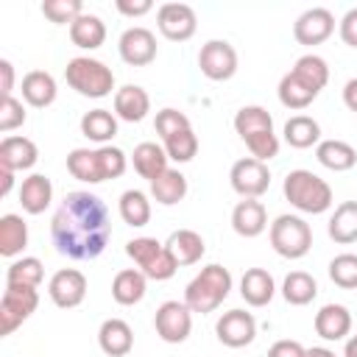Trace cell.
<instances>
[{
    "label": "cell",
    "mask_w": 357,
    "mask_h": 357,
    "mask_svg": "<svg viewBox=\"0 0 357 357\" xmlns=\"http://www.w3.org/2000/svg\"><path fill=\"white\" fill-rule=\"evenodd\" d=\"M153 326L165 343H184L192 332V310L184 301H165L156 307Z\"/></svg>",
    "instance_id": "obj_12"
},
{
    "label": "cell",
    "mask_w": 357,
    "mask_h": 357,
    "mask_svg": "<svg viewBox=\"0 0 357 357\" xmlns=\"http://www.w3.org/2000/svg\"><path fill=\"white\" fill-rule=\"evenodd\" d=\"M50 237L59 254L70 259H95L106 251L112 237L109 206L86 190L67 192L50 220Z\"/></svg>",
    "instance_id": "obj_1"
},
{
    "label": "cell",
    "mask_w": 357,
    "mask_h": 357,
    "mask_svg": "<svg viewBox=\"0 0 357 357\" xmlns=\"http://www.w3.org/2000/svg\"><path fill=\"white\" fill-rule=\"evenodd\" d=\"M42 14L56 25H67V22L73 25L84 14V3L81 0H45Z\"/></svg>",
    "instance_id": "obj_43"
},
{
    "label": "cell",
    "mask_w": 357,
    "mask_h": 357,
    "mask_svg": "<svg viewBox=\"0 0 357 357\" xmlns=\"http://www.w3.org/2000/svg\"><path fill=\"white\" fill-rule=\"evenodd\" d=\"M64 78L84 98H106L114 89V73L103 61L89 59V56L70 59L64 67Z\"/></svg>",
    "instance_id": "obj_6"
},
{
    "label": "cell",
    "mask_w": 357,
    "mask_h": 357,
    "mask_svg": "<svg viewBox=\"0 0 357 357\" xmlns=\"http://www.w3.org/2000/svg\"><path fill=\"white\" fill-rule=\"evenodd\" d=\"M337 31H340V39H343L349 47H357V6L349 8V11L340 17Z\"/></svg>",
    "instance_id": "obj_46"
},
{
    "label": "cell",
    "mask_w": 357,
    "mask_h": 357,
    "mask_svg": "<svg viewBox=\"0 0 357 357\" xmlns=\"http://www.w3.org/2000/svg\"><path fill=\"white\" fill-rule=\"evenodd\" d=\"M329 237L340 245H349L357 240V201H343L335 206L329 226H326Z\"/></svg>",
    "instance_id": "obj_33"
},
{
    "label": "cell",
    "mask_w": 357,
    "mask_h": 357,
    "mask_svg": "<svg viewBox=\"0 0 357 357\" xmlns=\"http://www.w3.org/2000/svg\"><path fill=\"white\" fill-rule=\"evenodd\" d=\"M184 195H187V176L181 170L167 167L156 181H151V198L162 206H173L184 201Z\"/></svg>",
    "instance_id": "obj_32"
},
{
    "label": "cell",
    "mask_w": 357,
    "mask_h": 357,
    "mask_svg": "<svg viewBox=\"0 0 357 357\" xmlns=\"http://www.w3.org/2000/svg\"><path fill=\"white\" fill-rule=\"evenodd\" d=\"M229 290H231V273H229V268L212 262V265L201 268L190 279V284L184 290V304L192 312L206 315V312H215L229 298Z\"/></svg>",
    "instance_id": "obj_4"
},
{
    "label": "cell",
    "mask_w": 357,
    "mask_h": 357,
    "mask_svg": "<svg viewBox=\"0 0 357 357\" xmlns=\"http://www.w3.org/2000/svg\"><path fill=\"white\" fill-rule=\"evenodd\" d=\"M215 335H218V340H220L223 346H229V349H243V346H248V343L257 337V321H254V315L245 312V310H229V312H223V315L218 318Z\"/></svg>",
    "instance_id": "obj_17"
},
{
    "label": "cell",
    "mask_w": 357,
    "mask_h": 357,
    "mask_svg": "<svg viewBox=\"0 0 357 357\" xmlns=\"http://www.w3.org/2000/svg\"><path fill=\"white\" fill-rule=\"evenodd\" d=\"M304 354H307V349L290 337H282L268 349V357H304Z\"/></svg>",
    "instance_id": "obj_47"
},
{
    "label": "cell",
    "mask_w": 357,
    "mask_h": 357,
    "mask_svg": "<svg viewBox=\"0 0 357 357\" xmlns=\"http://www.w3.org/2000/svg\"><path fill=\"white\" fill-rule=\"evenodd\" d=\"M25 123V106L22 100H17L14 95L3 98L0 103V131H14Z\"/></svg>",
    "instance_id": "obj_45"
},
{
    "label": "cell",
    "mask_w": 357,
    "mask_h": 357,
    "mask_svg": "<svg viewBox=\"0 0 357 357\" xmlns=\"http://www.w3.org/2000/svg\"><path fill=\"white\" fill-rule=\"evenodd\" d=\"M312 326H315L318 337H324V340H343L351 332V312L343 304H324L315 312Z\"/></svg>",
    "instance_id": "obj_20"
},
{
    "label": "cell",
    "mask_w": 357,
    "mask_h": 357,
    "mask_svg": "<svg viewBox=\"0 0 357 357\" xmlns=\"http://www.w3.org/2000/svg\"><path fill=\"white\" fill-rule=\"evenodd\" d=\"M282 192L290 201V206H296L298 212H307V215H321L332 206V187L321 176H315L312 170H304V167L290 170L284 176Z\"/></svg>",
    "instance_id": "obj_5"
},
{
    "label": "cell",
    "mask_w": 357,
    "mask_h": 357,
    "mask_svg": "<svg viewBox=\"0 0 357 357\" xmlns=\"http://www.w3.org/2000/svg\"><path fill=\"white\" fill-rule=\"evenodd\" d=\"M332 31H335V14H332L329 8H324V6L307 8V11L298 14L296 22H293V36H296V42H298V45H307V47L326 42V39L332 36Z\"/></svg>",
    "instance_id": "obj_14"
},
{
    "label": "cell",
    "mask_w": 357,
    "mask_h": 357,
    "mask_svg": "<svg viewBox=\"0 0 357 357\" xmlns=\"http://www.w3.org/2000/svg\"><path fill=\"white\" fill-rule=\"evenodd\" d=\"M151 112V98L142 86L137 84H126L114 92V114L126 123H139L145 114Z\"/></svg>",
    "instance_id": "obj_23"
},
{
    "label": "cell",
    "mask_w": 357,
    "mask_h": 357,
    "mask_svg": "<svg viewBox=\"0 0 357 357\" xmlns=\"http://www.w3.org/2000/svg\"><path fill=\"white\" fill-rule=\"evenodd\" d=\"M53 201V184L45 173H31L28 178H22L20 187V204L28 215H42Z\"/></svg>",
    "instance_id": "obj_26"
},
{
    "label": "cell",
    "mask_w": 357,
    "mask_h": 357,
    "mask_svg": "<svg viewBox=\"0 0 357 357\" xmlns=\"http://www.w3.org/2000/svg\"><path fill=\"white\" fill-rule=\"evenodd\" d=\"M126 254L134 259V265L148 279H156V282H165L178 271L173 254L156 237H134V240H128L126 243Z\"/></svg>",
    "instance_id": "obj_8"
},
{
    "label": "cell",
    "mask_w": 357,
    "mask_h": 357,
    "mask_svg": "<svg viewBox=\"0 0 357 357\" xmlns=\"http://www.w3.org/2000/svg\"><path fill=\"white\" fill-rule=\"evenodd\" d=\"M273 293H276V282H273V276L265 268H248L243 273V279H240V296H243L245 304L265 307V304H271Z\"/></svg>",
    "instance_id": "obj_24"
},
{
    "label": "cell",
    "mask_w": 357,
    "mask_h": 357,
    "mask_svg": "<svg viewBox=\"0 0 357 357\" xmlns=\"http://www.w3.org/2000/svg\"><path fill=\"white\" fill-rule=\"evenodd\" d=\"M343 357H357V335H351L343 346Z\"/></svg>",
    "instance_id": "obj_53"
},
{
    "label": "cell",
    "mask_w": 357,
    "mask_h": 357,
    "mask_svg": "<svg viewBox=\"0 0 357 357\" xmlns=\"http://www.w3.org/2000/svg\"><path fill=\"white\" fill-rule=\"evenodd\" d=\"M47 296L56 307L73 310L86 298V276L78 268H61L47 282Z\"/></svg>",
    "instance_id": "obj_15"
},
{
    "label": "cell",
    "mask_w": 357,
    "mask_h": 357,
    "mask_svg": "<svg viewBox=\"0 0 357 357\" xmlns=\"http://www.w3.org/2000/svg\"><path fill=\"white\" fill-rule=\"evenodd\" d=\"M304 357H337V354L332 349H326V346H312V349H307Z\"/></svg>",
    "instance_id": "obj_52"
},
{
    "label": "cell",
    "mask_w": 357,
    "mask_h": 357,
    "mask_svg": "<svg viewBox=\"0 0 357 357\" xmlns=\"http://www.w3.org/2000/svg\"><path fill=\"white\" fill-rule=\"evenodd\" d=\"M28 245V223L8 212L0 218V254L3 257H17L22 254V248Z\"/></svg>",
    "instance_id": "obj_34"
},
{
    "label": "cell",
    "mask_w": 357,
    "mask_h": 357,
    "mask_svg": "<svg viewBox=\"0 0 357 357\" xmlns=\"http://www.w3.org/2000/svg\"><path fill=\"white\" fill-rule=\"evenodd\" d=\"M153 128H156V134H159L162 139H167L170 134L184 131V128H192V126H190V117H187L184 112H178V109H170V106H167V109L156 112Z\"/></svg>",
    "instance_id": "obj_44"
},
{
    "label": "cell",
    "mask_w": 357,
    "mask_h": 357,
    "mask_svg": "<svg viewBox=\"0 0 357 357\" xmlns=\"http://www.w3.org/2000/svg\"><path fill=\"white\" fill-rule=\"evenodd\" d=\"M70 39H73V45L81 47V50H95V47H100L103 39H106V22H103L98 14H86V11H84V14L70 25Z\"/></svg>",
    "instance_id": "obj_30"
},
{
    "label": "cell",
    "mask_w": 357,
    "mask_h": 357,
    "mask_svg": "<svg viewBox=\"0 0 357 357\" xmlns=\"http://www.w3.org/2000/svg\"><path fill=\"white\" fill-rule=\"evenodd\" d=\"M229 181H231V190L237 195H243V198H259L271 187V170H268L265 162H259L254 156H243V159H237L231 165Z\"/></svg>",
    "instance_id": "obj_10"
},
{
    "label": "cell",
    "mask_w": 357,
    "mask_h": 357,
    "mask_svg": "<svg viewBox=\"0 0 357 357\" xmlns=\"http://www.w3.org/2000/svg\"><path fill=\"white\" fill-rule=\"evenodd\" d=\"M234 131L245 142L254 159L268 162L279 153V137L273 131V117L262 106H243L234 114Z\"/></svg>",
    "instance_id": "obj_3"
},
{
    "label": "cell",
    "mask_w": 357,
    "mask_h": 357,
    "mask_svg": "<svg viewBox=\"0 0 357 357\" xmlns=\"http://www.w3.org/2000/svg\"><path fill=\"white\" fill-rule=\"evenodd\" d=\"M162 148H165L167 159L184 165V162H190L198 153V137H195L192 128H184V131H176L167 139H162Z\"/></svg>",
    "instance_id": "obj_41"
},
{
    "label": "cell",
    "mask_w": 357,
    "mask_h": 357,
    "mask_svg": "<svg viewBox=\"0 0 357 357\" xmlns=\"http://www.w3.org/2000/svg\"><path fill=\"white\" fill-rule=\"evenodd\" d=\"M298 81H304L310 89H315V92H321L324 86H326V81H329V67H326V61L321 59V56H315V53H304L301 59H296V64H293V70H290Z\"/></svg>",
    "instance_id": "obj_38"
},
{
    "label": "cell",
    "mask_w": 357,
    "mask_h": 357,
    "mask_svg": "<svg viewBox=\"0 0 357 357\" xmlns=\"http://www.w3.org/2000/svg\"><path fill=\"white\" fill-rule=\"evenodd\" d=\"M56 78L47 70H31L22 75V100L33 109H45L56 100Z\"/></svg>",
    "instance_id": "obj_25"
},
{
    "label": "cell",
    "mask_w": 357,
    "mask_h": 357,
    "mask_svg": "<svg viewBox=\"0 0 357 357\" xmlns=\"http://www.w3.org/2000/svg\"><path fill=\"white\" fill-rule=\"evenodd\" d=\"M117 212L123 218V223L134 226V229H142L148 226L151 220V201L142 190H126L120 195V204H117Z\"/></svg>",
    "instance_id": "obj_37"
},
{
    "label": "cell",
    "mask_w": 357,
    "mask_h": 357,
    "mask_svg": "<svg viewBox=\"0 0 357 357\" xmlns=\"http://www.w3.org/2000/svg\"><path fill=\"white\" fill-rule=\"evenodd\" d=\"M98 346L109 357H126L134 349V332L123 318H106L98 329Z\"/></svg>",
    "instance_id": "obj_22"
},
{
    "label": "cell",
    "mask_w": 357,
    "mask_h": 357,
    "mask_svg": "<svg viewBox=\"0 0 357 357\" xmlns=\"http://www.w3.org/2000/svg\"><path fill=\"white\" fill-rule=\"evenodd\" d=\"M131 162H134V170L148 181H156L167 170V153L156 142H139L131 153Z\"/></svg>",
    "instance_id": "obj_29"
},
{
    "label": "cell",
    "mask_w": 357,
    "mask_h": 357,
    "mask_svg": "<svg viewBox=\"0 0 357 357\" xmlns=\"http://www.w3.org/2000/svg\"><path fill=\"white\" fill-rule=\"evenodd\" d=\"M39 159V148L33 139L28 137H20V134H11V137H3L0 142V165L8 167V170H31Z\"/></svg>",
    "instance_id": "obj_19"
},
{
    "label": "cell",
    "mask_w": 357,
    "mask_h": 357,
    "mask_svg": "<svg viewBox=\"0 0 357 357\" xmlns=\"http://www.w3.org/2000/svg\"><path fill=\"white\" fill-rule=\"evenodd\" d=\"M271 245L284 259H301L312 248V229L298 215H279L268 229Z\"/></svg>",
    "instance_id": "obj_7"
},
{
    "label": "cell",
    "mask_w": 357,
    "mask_h": 357,
    "mask_svg": "<svg viewBox=\"0 0 357 357\" xmlns=\"http://www.w3.org/2000/svg\"><path fill=\"white\" fill-rule=\"evenodd\" d=\"M117 50H120V59L131 67H145L156 59V36L151 28L145 25H134V28H126L120 33V42H117Z\"/></svg>",
    "instance_id": "obj_16"
},
{
    "label": "cell",
    "mask_w": 357,
    "mask_h": 357,
    "mask_svg": "<svg viewBox=\"0 0 357 357\" xmlns=\"http://www.w3.org/2000/svg\"><path fill=\"white\" fill-rule=\"evenodd\" d=\"M11 187H14V170L0 165V198H6L11 192Z\"/></svg>",
    "instance_id": "obj_51"
},
{
    "label": "cell",
    "mask_w": 357,
    "mask_h": 357,
    "mask_svg": "<svg viewBox=\"0 0 357 357\" xmlns=\"http://www.w3.org/2000/svg\"><path fill=\"white\" fill-rule=\"evenodd\" d=\"M128 167V159L120 148L114 145H100V148H73L67 153V170L73 178L86 181V184H100L109 178H120Z\"/></svg>",
    "instance_id": "obj_2"
},
{
    "label": "cell",
    "mask_w": 357,
    "mask_h": 357,
    "mask_svg": "<svg viewBox=\"0 0 357 357\" xmlns=\"http://www.w3.org/2000/svg\"><path fill=\"white\" fill-rule=\"evenodd\" d=\"M156 28L170 42H187L198 28L195 8L187 3H162L156 11Z\"/></svg>",
    "instance_id": "obj_13"
},
{
    "label": "cell",
    "mask_w": 357,
    "mask_h": 357,
    "mask_svg": "<svg viewBox=\"0 0 357 357\" xmlns=\"http://www.w3.org/2000/svg\"><path fill=\"white\" fill-rule=\"evenodd\" d=\"M167 251L173 254L176 265H195L204 254H206V245H204V237L192 229H176L170 237H167Z\"/></svg>",
    "instance_id": "obj_27"
},
{
    "label": "cell",
    "mask_w": 357,
    "mask_h": 357,
    "mask_svg": "<svg viewBox=\"0 0 357 357\" xmlns=\"http://www.w3.org/2000/svg\"><path fill=\"white\" fill-rule=\"evenodd\" d=\"M39 307L36 287L22 284H6L0 298V335H11L22 321H28Z\"/></svg>",
    "instance_id": "obj_9"
},
{
    "label": "cell",
    "mask_w": 357,
    "mask_h": 357,
    "mask_svg": "<svg viewBox=\"0 0 357 357\" xmlns=\"http://www.w3.org/2000/svg\"><path fill=\"white\" fill-rule=\"evenodd\" d=\"M14 89V64L8 59H0V92L3 98H8Z\"/></svg>",
    "instance_id": "obj_49"
},
{
    "label": "cell",
    "mask_w": 357,
    "mask_h": 357,
    "mask_svg": "<svg viewBox=\"0 0 357 357\" xmlns=\"http://www.w3.org/2000/svg\"><path fill=\"white\" fill-rule=\"evenodd\" d=\"M198 67L209 81H229L237 73V50L226 39H209L198 50Z\"/></svg>",
    "instance_id": "obj_11"
},
{
    "label": "cell",
    "mask_w": 357,
    "mask_h": 357,
    "mask_svg": "<svg viewBox=\"0 0 357 357\" xmlns=\"http://www.w3.org/2000/svg\"><path fill=\"white\" fill-rule=\"evenodd\" d=\"M231 229L240 237H259L268 229V212L265 204L257 198H243L231 209Z\"/></svg>",
    "instance_id": "obj_18"
},
{
    "label": "cell",
    "mask_w": 357,
    "mask_h": 357,
    "mask_svg": "<svg viewBox=\"0 0 357 357\" xmlns=\"http://www.w3.org/2000/svg\"><path fill=\"white\" fill-rule=\"evenodd\" d=\"M81 134L98 145H106L117 134V114L109 109H92L81 117Z\"/></svg>",
    "instance_id": "obj_35"
},
{
    "label": "cell",
    "mask_w": 357,
    "mask_h": 357,
    "mask_svg": "<svg viewBox=\"0 0 357 357\" xmlns=\"http://www.w3.org/2000/svg\"><path fill=\"white\" fill-rule=\"evenodd\" d=\"M343 103L351 112H357V78H349L346 81V86H343Z\"/></svg>",
    "instance_id": "obj_50"
},
{
    "label": "cell",
    "mask_w": 357,
    "mask_h": 357,
    "mask_svg": "<svg viewBox=\"0 0 357 357\" xmlns=\"http://www.w3.org/2000/svg\"><path fill=\"white\" fill-rule=\"evenodd\" d=\"M329 279L343 290H357V254H337L329 262Z\"/></svg>",
    "instance_id": "obj_42"
},
{
    "label": "cell",
    "mask_w": 357,
    "mask_h": 357,
    "mask_svg": "<svg viewBox=\"0 0 357 357\" xmlns=\"http://www.w3.org/2000/svg\"><path fill=\"white\" fill-rule=\"evenodd\" d=\"M282 296L293 307H304L318 296V282L307 271H290L282 282Z\"/></svg>",
    "instance_id": "obj_36"
},
{
    "label": "cell",
    "mask_w": 357,
    "mask_h": 357,
    "mask_svg": "<svg viewBox=\"0 0 357 357\" xmlns=\"http://www.w3.org/2000/svg\"><path fill=\"white\" fill-rule=\"evenodd\" d=\"M114 6H117V11L126 14V17H142V14H148V11L153 8L151 0H117Z\"/></svg>",
    "instance_id": "obj_48"
},
{
    "label": "cell",
    "mask_w": 357,
    "mask_h": 357,
    "mask_svg": "<svg viewBox=\"0 0 357 357\" xmlns=\"http://www.w3.org/2000/svg\"><path fill=\"white\" fill-rule=\"evenodd\" d=\"M315 156H318V162L324 167H329L335 173L351 170L357 165V151L346 139H321L315 145Z\"/></svg>",
    "instance_id": "obj_28"
},
{
    "label": "cell",
    "mask_w": 357,
    "mask_h": 357,
    "mask_svg": "<svg viewBox=\"0 0 357 357\" xmlns=\"http://www.w3.org/2000/svg\"><path fill=\"white\" fill-rule=\"evenodd\" d=\"M148 290V276L139 268H123L112 279V298L123 307H134L145 298Z\"/></svg>",
    "instance_id": "obj_21"
},
{
    "label": "cell",
    "mask_w": 357,
    "mask_h": 357,
    "mask_svg": "<svg viewBox=\"0 0 357 357\" xmlns=\"http://www.w3.org/2000/svg\"><path fill=\"white\" fill-rule=\"evenodd\" d=\"M45 279V268L36 257H20L6 271V284H22V287H39Z\"/></svg>",
    "instance_id": "obj_40"
},
{
    "label": "cell",
    "mask_w": 357,
    "mask_h": 357,
    "mask_svg": "<svg viewBox=\"0 0 357 357\" xmlns=\"http://www.w3.org/2000/svg\"><path fill=\"white\" fill-rule=\"evenodd\" d=\"M279 100H282V106H287V109H307L315 98H318V92L315 89H310L304 81H298L293 73H284L282 75V81H279Z\"/></svg>",
    "instance_id": "obj_39"
},
{
    "label": "cell",
    "mask_w": 357,
    "mask_h": 357,
    "mask_svg": "<svg viewBox=\"0 0 357 357\" xmlns=\"http://www.w3.org/2000/svg\"><path fill=\"white\" fill-rule=\"evenodd\" d=\"M284 142L290 145V148H312V145H318L321 142V126H318V120L315 117H310V114H293L287 123H284Z\"/></svg>",
    "instance_id": "obj_31"
}]
</instances>
